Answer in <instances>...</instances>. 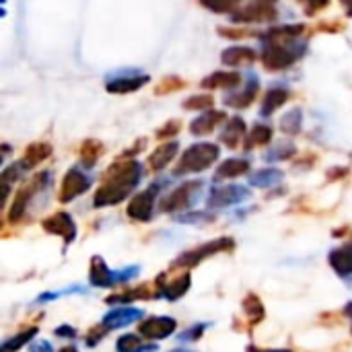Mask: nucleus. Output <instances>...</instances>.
<instances>
[{
	"label": "nucleus",
	"mask_w": 352,
	"mask_h": 352,
	"mask_svg": "<svg viewBox=\"0 0 352 352\" xmlns=\"http://www.w3.org/2000/svg\"><path fill=\"white\" fill-rule=\"evenodd\" d=\"M31 352H54V349L47 340H39L31 346Z\"/></svg>",
	"instance_id": "50"
},
{
	"label": "nucleus",
	"mask_w": 352,
	"mask_h": 352,
	"mask_svg": "<svg viewBox=\"0 0 352 352\" xmlns=\"http://www.w3.org/2000/svg\"><path fill=\"white\" fill-rule=\"evenodd\" d=\"M231 19L235 23H266V21H274L276 19V8L270 2H250L243 8H237Z\"/></svg>",
	"instance_id": "14"
},
{
	"label": "nucleus",
	"mask_w": 352,
	"mask_h": 352,
	"mask_svg": "<svg viewBox=\"0 0 352 352\" xmlns=\"http://www.w3.org/2000/svg\"><path fill=\"white\" fill-rule=\"evenodd\" d=\"M101 155H103V144H101L99 140L89 138V140H85V142L80 144V163H82L87 169L95 167V163L99 161Z\"/></svg>",
	"instance_id": "31"
},
{
	"label": "nucleus",
	"mask_w": 352,
	"mask_h": 352,
	"mask_svg": "<svg viewBox=\"0 0 352 352\" xmlns=\"http://www.w3.org/2000/svg\"><path fill=\"white\" fill-rule=\"evenodd\" d=\"M245 130H248V126L241 118H231L229 124L225 126V130L221 132V142L227 144L229 148H237L239 142L245 140V136H248Z\"/></svg>",
	"instance_id": "25"
},
{
	"label": "nucleus",
	"mask_w": 352,
	"mask_h": 352,
	"mask_svg": "<svg viewBox=\"0 0 352 352\" xmlns=\"http://www.w3.org/2000/svg\"><path fill=\"white\" fill-rule=\"evenodd\" d=\"M340 2H342V6L346 8V14L352 16V0H340Z\"/></svg>",
	"instance_id": "52"
},
{
	"label": "nucleus",
	"mask_w": 352,
	"mask_h": 352,
	"mask_svg": "<svg viewBox=\"0 0 352 352\" xmlns=\"http://www.w3.org/2000/svg\"><path fill=\"white\" fill-rule=\"evenodd\" d=\"M303 31H307L305 25H283V27L268 29V31L262 35V41H264V43H291V41H295L297 37H301Z\"/></svg>",
	"instance_id": "17"
},
{
	"label": "nucleus",
	"mask_w": 352,
	"mask_h": 352,
	"mask_svg": "<svg viewBox=\"0 0 352 352\" xmlns=\"http://www.w3.org/2000/svg\"><path fill=\"white\" fill-rule=\"evenodd\" d=\"M235 250V241L231 237H217L212 241H206L202 243L200 248H194L190 252H184L175 258L173 262V268H184V270H190V268H196L198 264H202L204 260L212 258V256H219V254H227V252H233Z\"/></svg>",
	"instance_id": "5"
},
{
	"label": "nucleus",
	"mask_w": 352,
	"mask_h": 352,
	"mask_svg": "<svg viewBox=\"0 0 352 352\" xmlns=\"http://www.w3.org/2000/svg\"><path fill=\"white\" fill-rule=\"evenodd\" d=\"M54 334L56 336H60V338H76V330L72 328V326H60V328H56L54 330Z\"/></svg>",
	"instance_id": "47"
},
{
	"label": "nucleus",
	"mask_w": 352,
	"mask_h": 352,
	"mask_svg": "<svg viewBox=\"0 0 352 352\" xmlns=\"http://www.w3.org/2000/svg\"><path fill=\"white\" fill-rule=\"evenodd\" d=\"M105 334H107V330L101 326H95L89 334H87V338H85V342H87V346H95V344H99L103 338H105Z\"/></svg>",
	"instance_id": "45"
},
{
	"label": "nucleus",
	"mask_w": 352,
	"mask_h": 352,
	"mask_svg": "<svg viewBox=\"0 0 352 352\" xmlns=\"http://www.w3.org/2000/svg\"><path fill=\"white\" fill-rule=\"evenodd\" d=\"M159 192H161V184H153L144 192H138L130 200V204L126 208V214L132 221H136V223H148L153 219V208H155V202H157Z\"/></svg>",
	"instance_id": "9"
},
{
	"label": "nucleus",
	"mask_w": 352,
	"mask_h": 352,
	"mask_svg": "<svg viewBox=\"0 0 352 352\" xmlns=\"http://www.w3.org/2000/svg\"><path fill=\"white\" fill-rule=\"evenodd\" d=\"M219 155H221V148L217 144H212V142L192 144L190 148L184 151L177 167L173 169V175L179 177V175H190V173H202V171H206L208 167L214 165Z\"/></svg>",
	"instance_id": "2"
},
{
	"label": "nucleus",
	"mask_w": 352,
	"mask_h": 352,
	"mask_svg": "<svg viewBox=\"0 0 352 352\" xmlns=\"http://www.w3.org/2000/svg\"><path fill=\"white\" fill-rule=\"evenodd\" d=\"M186 87V82H184V78H179V76H167V78H163L157 87H155V93L157 95H167V93H173V91H179V89H184Z\"/></svg>",
	"instance_id": "39"
},
{
	"label": "nucleus",
	"mask_w": 352,
	"mask_h": 352,
	"mask_svg": "<svg viewBox=\"0 0 352 352\" xmlns=\"http://www.w3.org/2000/svg\"><path fill=\"white\" fill-rule=\"evenodd\" d=\"M148 82V76L146 74H134V76H118V78H111L107 80L105 89L109 93H118V95H124V93H132V91H138L140 87H144Z\"/></svg>",
	"instance_id": "22"
},
{
	"label": "nucleus",
	"mask_w": 352,
	"mask_h": 352,
	"mask_svg": "<svg viewBox=\"0 0 352 352\" xmlns=\"http://www.w3.org/2000/svg\"><path fill=\"white\" fill-rule=\"evenodd\" d=\"M256 58H258V54L252 47H243V45L227 47L221 56L223 64H227V66H248V64H254Z\"/></svg>",
	"instance_id": "24"
},
{
	"label": "nucleus",
	"mask_w": 352,
	"mask_h": 352,
	"mask_svg": "<svg viewBox=\"0 0 352 352\" xmlns=\"http://www.w3.org/2000/svg\"><path fill=\"white\" fill-rule=\"evenodd\" d=\"M295 153H297L295 144L285 142V144H278V146H274L272 151H268V153H266V161H287V159H291Z\"/></svg>",
	"instance_id": "38"
},
{
	"label": "nucleus",
	"mask_w": 352,
	"mask_h": 352,
	"mask_svg": "<svg viewBox=\"0 0 352 352\" xmlns=\"http://www.w3.org/2000/svg\"><path fill=\"white\" fill-rule=\"evenodd\" d=\"M177 330V322L169 316L148 318L138 324V334L144 340H165Z\"/></svg>",
	"instance_id": "13"
},
{
	"label": "nucleus",
	"mask_w": 352,
	"mask_h": 352,
	"mask_svg": "<svg viewBox=\"0 0 352 352\" xmlns=\"http://www.w3.org/2000/svg\"><path fill=\"white\" fill-rule=\"evenodd\" d=\"M212 105H214V97L212 95H194V97H188L184 101V107L192 109V111H208Z\"/></svg>",
	"instance_id": "37"
},
{
	"label": "nucleus",
	"mask_w": 352,
	"mask_h": 352,
	"mask_svg": "<svg viewBox=\"0 0 352 352\" xmlns=\"http://www.w3.org/2000/svg\"><path fill=\"white\" fill-rule=\"evenodd\" d=\"M243 311H245V316H248V320H250V324H252V326L260 324V322L266 318L264 303H262V301H260V297H258V295H254V293H250V295L243 299Z\"/></svg>",
	"instance_id": "32"
},
{
	"label": "nucleus",
	"mask_w": 352,
	"mask_h": 352,
	"mask_svg": "<svg viewBox=\"0 0 352 352\" xmlns=\"http://www.w3.org/2000/svg\"><path fill=\"white\" fill-rule=\"evenodd\" d=\"M206 328H208V324H194L192 328H188L186 332H182L179 342H196V340H200Z\"/></svg>",
	"instance_id": "42"
},
{
	"label": "nucleus",
	"mask_w": 352,
	"mask_h": 352,
	"mask_svg": "<svg viewBox=\"0 0 352 352\" xmlns=\"http://www.w3.org/2000/svg\"><path fill=\"white\" fill-rule=\"evenodd\" d=\"M50 155H52V144H47V142H33V144H29L25 148L19 165L23 167V171H31L33 167L43 163Z\"/></svg>",
	"instance_id": "19"
},
{
	"label": "nucleus",
	"mask_w": 352,
	"mask_h": 352,
	"mask_svg": "<svg viewBox=\"0 0 352 352\" xmlns=\"http://www.w3.org/2000/svg\"><path fill=\"white\" fill-rule=\"evenodd\" d=\"M328 262L338 276H342V278L352 276V241L346 243L344 248L332 250L328 254Z\"/></svg>",
	"instance_id": "18"
},
{
	"label": "nucleus",
	"mask_w": 352,
	"mask_h": 352,
	"mask_svg": "<svg viewBox=\"0 0 352 352\" xmlns=\"http://www.w3.org/2000/svg\"><path fill=\"white\" fill-rule=\"evenodd\" d=\"M297 2L303 6V10H305L307 16H314L316 12L324 10L330 4V0H297Z\"/></svg>",
	"instance_id": "44"
},
{
	"label": "nucleus",
	"mask_w": 352,
	"mask_h": 352,
	"mask_svg": "<svg viewBox=\"0 0 352 352\" xmlns=\"http://www.w3.org/2000/svg\"><path fill=\"white\" fill-rule=\"evenodd\" d=\"M245 352H293V351H289V349H258V346H248L245 349Z\"/></svg>",
	"instance_id": "51"
},
{
	"label": "nucleus",
	"mask_w": 352,
	"mask_h": 352,
	"mask_svg": "<svg viewBox=\"0 0 352 352\" xmlns=\"http://www.w3.org/2000/svg\"><path fill=\"white\" fill-rule=\"evenodd\" d=\"M239 85H241V74L227 72V70L214 72V74H210V76H206L202 80V87L204 89H235Z\"/></svg>",
	"instance_id": "27"
},
{
	"label": "nucleus",
	"mask_w": 352,
	"mask_h": 352,
	"mask_svg": "<svg viewBox=\"0 0 352 352\" xmlns=\"http://www.w3.org/2000/svg\"><path fill=\"white\" fill-rule=\"evenodd\" d=\"M142 318H144V311L138 309V307H116V309H111L109 314L103 316L101 326L107 332H111V330H120V328L132 326L134 322H138Z\"/></svg>",
	"instance_id": "15"
},
{
	"label": "nucleus",
	"mask_w": 352,
	"mask_h": 352,
	"mask_svg": "<svg viewBox=\"0 0 352 352\" xmlns=\"http://www.w3.org/2000/svg\"><path fill=\"white\" fill-rule=\"evenodd\" d=\"M144 142H146V140H144V138H140V140H138V142H136V144H134L132 148L124 151L120 159H132V157H136V155H138V153H140V151L144 148Z\"/></svg>",
	"instance_id": "46"
},
{
	"label": "nucleus",
	"mask_w": 352,
	"mask_h": 352,
	"mask_svg": "<svg viewBox=\"0 0 352 352\" xmlns=\"http://www.w3.org/2000/svg\"><path fill=\"white\" fill-rule=\"evenodd\" d=\"M179 130H182V122H179V120H171V122H167L165 126H161V128L157 130V138H159V140L173 138Z\"/></svg>",
	"instance_id": "43"
},
{
	"label": "nucleus",
	"mask_w": 352,
	"mask_h": 352,
	"mask_svg": "<svg viewBox=\"0 0 352 352\" xmlns=\"http://www.w3.org/2000/svg\"><path fill=\"white\" fill-rule=\"evenodd\" d=\"M250 196H252L250 190L243 186H219L210 190L206 204L208 208H227V206H235L239 202L250 200Z\"/></svg>",
	"instance_id": "11"
},
{
	"label": "nucleus",
	"mask_w": 352,
	"mask_h": 352,
	"mask_svg": "<svg viewBox=\"0 0 352 352\" xmlns=\"http://www.w3.org/2000/svg\"><path fill=\"white\" fill-rule=\"evenodd\" d=\"M280 182H283V171H278V169H262L250 177L252 188H272Z\"/></svg>",
	"instance_id": "34"
},
{
	"label": "nucleus",
	"mask_w": 352,
	"mask_h": 352,
	"mask_svg": "<svg viewBox=\"0 0 352 352\" xmlns=\"http://www.w3.org/2000/svg\"><path fill=\"white\" fill-rule=\"evenodd\" d=\"M60 352H78V351H76L74 346H68V349H62V351H60Z\"/></svg>",
	"instance_id": "54"
},
{
	"label": "nucleus",
	"mask_w": 352,
	"mask_h": 352,
	"mask_svg": "<svg viewBox=\"0 0 352 352\" xmlns=\"http://www.w3.org/2000/svg\"><path fill=\"white\" fill-rule=\"evenodd\" d=\"M78 293H85V289L82 287H70V289H62V291H56V293H43V295H39L37 297V305H43V303H50V301H56V299H60V297H64V295H78Z\"/></svg>",
	"instance_id": "40"
},
{
	"label": "nucleus",
	"mask_w": 352,
	"mask_h": 352,
	"mask_svg": "<svg viewBox=\"0 0 352 352\" xmlns=\"http://www.w3.org/2000/svg\"><path fill=\"white\" fill-rule=\"evenodd\" d=\"M50 184H52V173L50 171H41L29 184H25L23 188H19L16 194H14V198H12V204L8 208V214H6L8 223L23 221V217L27 214V208L31 206V202L37 198V194L45 192L50 188Z\"/></svg>",
	"instance_id": "4"
},
{
	"label": "nucleus",
	"mask_w": 352,
	"mask_h": 352,
	"mask_svg": "<svg viewBox=\"0 0 352 352\" xmlns=\"http://www.w3.org/2000/svg\"><path fill=\"white\" fill-rule=\"evenodd\" d=\"M291 99V91L283 89V87H274L268 89L264 93V101H262V116H272L276 109H280L287 101Z\"/></svg>",
	"instance_id": "26"
},
{
	"label": "nucleus",
	"mask_w": 352,
	"mask_h": 352,
	"mask_svg": "<svg viewBox=\"0 0 352 352\" xmlns=\"http://www.w3.org/2000/svg\"><path fill=\"white\" fill-rule=\"evenodd\" d=\"M301 122H303L301 109H291L289 113H285L280 118V130L285 134H299L301 132Z\"/></svg>",
	"instance_id": "35"
},
{
	"label": "nucleus",
	"mask_w": 352,
	"mask_h": 352,
	"mask_svg": "<svg viewBox=\"0 0 352 352\" xmlns=\"http://www.w3.org/2000/svg\"><path fill=\"white\" fill-rule=\"evenodd\" d=\"M270 140H272V128L266 126V124H256V126L248 132V136H245V140H243V148H245V151H252V148H256V146L268 144Z\"/></svg>",
	"instance_id": "30"
},
{
	"label": "nucleus",
	"mask_w": 352,
	"mask_h": 352,
	"mask_svg": "<svg viewBox=\"0 0 352 352\" xmlns=\"http://www.w3.org/2000/svg\"><path fill=\"white\" fill-rule=\"evenodd\" d=\"M303 52H297L291 43H264L262 50V64L266 70L270 72H278V70H287L291 68Z\"/></svg>",
	"instance_id": "7"
},
{
	"label": "nucleus",
	"mask_w": 352,
	"mask_h": 352,
	"mask_svg": "<svg viewBox=\"0 0 352 352\" xmlns=\"http://www.w3.org/2000/svg\"><path fill=\"white\" fill-rule=\"evenodd\" d=\"M138 299H157L155 285H140V287H134V289H126L124 293H118V295L107 297L105 303H109V305H116V303H134Z\"/></svg>",
	"instance_id": "21"
},
{
	"label": "nucleus",
	"mask_w": 352,
	"mask_h": 352,
	"mask_svg": "<svg viewBox=\"0 0 352 352\" xmlns=\"http://www.w3.org/2000/svg\"><path fill=\"white\" fill-rule=\"evenodd\" d=\"M250 171V161L248 159H227L219 165L217 173H214V179H233V177H239L243 173Z\"/></svg>",
	"instance_id": "28"
},
{
	"label": "nucleus",
	"mask_w": 352,
	"mask_h": 352,
	"mask_svg": "<svg viewBox=\"0 0 352 352\" xmlns=\"http://www.w3.org/2000/svg\"><path fill=\"white\" fill-rule=\"evenodd\" d=\"M258 93H260V82H258V78H252L250 85L241 93H233V95L225 97V105H229L233 109H245L254 103Z\"/></svg>",
	"instance_id": "23"
},
{
	"label": "nucleus",
	"mask_w": 352,
	"mask_h": 352,
	"mask_svg": "<svg viewBox=\"0 0 352 352\" xmlns=\"http://www.w3.org/2000/svg\"><path fill=\"white\" fill-rule=\"evenodd\" d=\"M210 221H217V214H212V212H188V214L177 217V223H184V225H198V223H210Z\"/></svg>",
	"instance_id": "41"
},
{
	"label": "nucleus",
	"mask_w": 352,
	"mask_h": 352,
	"mask_svg": "<svg viewBox=\"0 0 352 352\" xmlns=\"http://www.w3.org/2000/svg\"><path fill=\"white\" fill-rule=\"evenodd\" d=\"M241 0H200V4L204 8H208L210 12L217 14H233L237 10Z\"/></svg>",
	"instance_id": "36"
},
{
	"label": "nucleus",
	"mask_w": 352,
	"mask_h": 352,
	"mask_svg": "<svg viewBox=\"0 0 352 352\" xmlns=\"http://www.w3.org/2000/svg\"><path fill=\"white\" fill-rule=\"evenodd\" d=\"M93 179L91 175H87L85 171L72 167L70 171H66L64 179H62V188H60V194H58V200L62 204H68L72 202L74 198H78L80 194H85L89 188H91Z\"/></svg>",
	"instance_id": "10"
},
{
	"label": "nucleus",
	"mask_w": 352,
	"mask_h": 352,
	"mask_svg": "<svg viewBox=\"0 0 352 352\" xmlns=\"http://www.w3.org/2000/svg\"><path fill=\"white\" fill-rule=\"evenodd\" d=\"M346 175H349V169H346V167H334V169L328 171V179H330V182L342 179V177H346Z\"/></svg>",
	"instance_id": "49"
},
{
	"label": "nucleus",
	"mask_w": 352,
	"mask_h": 352,
	"mask_svg": "<svg viewBox=\"0 0 352 352\" xmlns=\"http://www.w3.org/2000/svg\"><path fill=\"white\" fill-rule=\"evenodd\" d=\"M202 194V182H186L161 200V212L173 214L192 208Z\"/></svg>",
	"instance_id": "6"
},
{
	"label": "nucleus",
	"mask_w": 352,
	"mask_h": 352,
	"mask_svg": "<svg viewBox=\"0 0 352 352\" xmlns=\"http://www.w3.org/2000/svg\"><path fill=\"white\" fill-rule=\"evenodd\" d=\"M41 227H43L45 233L62 237L66 245H70V243L76 239V235H78L76 223H74L72 217H70L68 212H64V210L54 212L52 217H47L45 221H41Z\"/></svg>",
	"instance_id": "12"
},
{
	"label": "nucleus",
	"mask_w": 352,
	"mask_h": 352,
	"mask_svg": "<svg viewBox=\"0 0 352 352\" xmlns=\"http://www.w3.org/2000/svg\"><path fill=\"white\" fill-rule=\"evenodd\" d=\"M155 291H157V299H165V301H177L182 299L190 287H192V274L190 270L177 274L173 280H169V276L165 272H161L157 278H155Z\"/></svg>",
	"instance_id": "8"
},
{
	"label": "nucleus",
	"mask_w": 352,
	"mask_h": 352,
	"mask_svg": "<svg viewBox=\"0 0 352 352\" xmlns=\"http://www.w3.org/2000/svg\"><path fill=\"white\" fill-rule=\"evenodd\" d=\"M344 316H346V318L352 322V301L351 303H346V307H344ZM351 332H352V328H351Z\"/></svg>",
	"instance_id": "53"
},
{
	"label": "nucleus",
	"mask_w": 352,
	"mask_h": 352,
	"mask_svg": "<svg viewBox=\"0 0 352 352\" xmlns=\"http://www.w3.org/2000/svg\"><path fill=\"white\" fill-rule=\"evenodd\" d=\"M37 332H39V328H37V326H33V328H27V330H23V332L14 334L12 338H8V340H4V342H2L0 352H16L21 346H25L27 342H31V340L37 336Z\"/></svg>",
	"instance_id": "33"
},
{
	"label": "nucleus",
	"mask_w": 352,
	"mask_h": 352,
	"mask_svg": "<svg viewBox=\"0 0 352 352\" xmlns=\"http://www.w3.org/2000/svg\"><path fill=\"white\" fill-rule=\"evenodd\" d=\"M318 31L336 33V31H342V23H338V21H332V23H320V25H318Z\"/></svg>",
	"instance_id": "48"
},
{
	"label": "nucleus",
	"mask_w": 352,
	"mask_h": 352,
	"mask_svg": "<svg viewBox=\"0 0 352 352\" xmlns=\"http://www.w3.org/2000/svg\"><path fill=\"white\" fill-rule=\"evenodd\" d=\"M173 352H192V351H173Z\"/></svg>",
	"instance_id": "56"
},
{
	"label": "nucleus",
	"mask_w": 352,
	"mask_h": 352,
	"mask_svg": "<svg viewBox=\"0 0 352 352\" xmlns=\"http://www.w3.org/2000/svg\"><path fill=\"white\" fill-rule=\"evenodd\" d=\"M144 338L140 334H124L118 338L116 342V351L118 352H155L157 344H146L142 342Z\"/></svg>",
	"instance_id": "29"
},
{
	"label": "nucleus",
	"mask_w": 352,
	"mask_h": 352,
	"mask_svg": "<svg viewBox=\"0 0 352 352\" xmlns=\"http://www.w3.org/2000/svg\"><path fill=\"white\" fill-rule=\"evenodd\" d=\"M140 177H142V165L138 161L120 159L103 173L101 186L97 188L93 198V206L105 208L124 202L140 184Z\"/></svg>",
	"instance_id": "1"
},
{
	"label": "nucleus",
	"mask_w": 352,
	"mask_h": 352,
	"mask_svg": "<svg viewBox=\"0 0 352 352\" xmlns=\"http://www.w3.org/2000/svg\"><path fill=\"white\" fill-rule=\"evenodd\" d=\"M258 2H270V4H274L276 0H258Z\"/></svg>",
	"instance_id": "55"
},
{
	"label": "nucleus",
	"mask_w": 352,
	"mask_h": 352,
	"mask_svg": "<svg viewBox=\"0 0 352 352\" xmlns=\"http://www.w3.org/2000/svg\"><path fill=\"white\" fill-rule=\"evenodd\" d=\"M225 120H227V113H225V111L208 109L206 113H200V116L190 124V132H192L194 136H206V134L214 132V128H219Z\"/></svg>",
	"instance_id": "16"
},
{
	"label": "nucleus",
	"mask_w": 352,
	"mask_h": 352,
	"mask_svg": "<svg viewBox=\"0 0 352 352\" xmlns=\"http://www.w3.org/2000/svg\"><path fill=\"white\" fill-rule=\"evenodd\" d=\"M138 274H140V266H126L122 270H109L103 258H99V256L91 258V266H89V283H91V287L113 289L118 285H126V283L134 280Z\"/></svg>",
	"instance_id": "3"
},
{
	"label": "nucleus",
	"mask_w": 352,
	"mask_h": 352,
	"mask_svg": "<svg viewBox=\"0 0 352 352\" xmlns=\"http://www.w3.org/2000/svg\"><path fill=\"white\" fill-rule=\"evenodd\" d=\"M179 153V144L173 140V142H165L161 146H157L153 151V155L148 157V169L151 171H163Z\"/></svg>",
	"instance_id": "20"
}]
</instances>
